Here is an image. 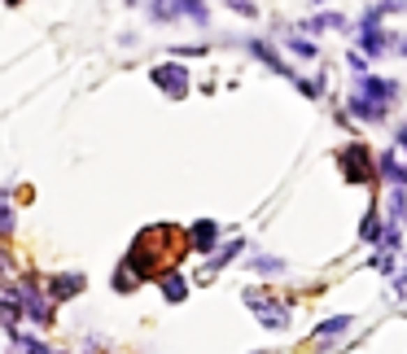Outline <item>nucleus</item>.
Masks as SVG:
<instances>
[{"mask_svg": "<svg viewBox=\"0 0 407 354\" xmlns=\"http://www.w3.org/2000/svg\"><path fill=\"white\" fill-rule=\"evenodd\" d=\"M390 96H394V84H385V79H372V75H364V84H360V92L350 96V109L360 118H381L390 105Z\"/></svg>", "mask_w": 407, "mask_h": 354, "instance_id": "nucleus-1", "label": "nucleus"}, {"mask_svg": "<svg viewBox=\"0 0 407 354\" xmlns=\"http://www.w3.org/2000/svg\"><path fill=\"white\" fill-rule=\"evenodd\" d=\"M246 307H258V319H263L267 328H281V324H285V311L276 307L263 288H250V293H246Z\"/></svg>", "mask_w": 407, "mask_h": 354, "instance_id": "nucleus-2", "label": "nucleus"}, {"mask_svg": "<svg viewBox=\"0 0 407 354\" xmlns=\"http://www.w3.org/2000/svg\"><path fill=\"white\" fill-rule=\"evenodd\" d=\"M154 84H158L162 92H171V96H184V92H188V75H184V66H175V70H171V66H158V70H154Z\"/></svg>", "mask_w": 407, "mask_h": 354, "instance_id": "nucleus-3", "label": "nucleus"}, {"mask_svg": "<svg viewBox=\"0 0 407 354\" xmlns=\"http://www.w3.org/2000/svg\"><path fill=\"white\" fill-rule=\"evenodd\" d=\"M341 162H346V175H350V180H368V153L360 149V144L341 153Z\"/></svg>", "mask_w": 407, "mask_h": 354, "instance_id": "nucleus-4", "label": "nucleus"}, {"mask_svg": "<svg viewBox=\"0 0 407 354\" xmlns=\"http://www.w3.org/2000/svg\"><path fill=\"white\" fill-rule=\"evenodd\" d=\"M188 236H193V240H188L193 249H210V245H215V236H219V228L202 219V223H193V232H188Z\"/></svg>", "mask_w": 407, "mask_h": 354, "instance_id": "nucleus-5", "label": "nucleus"}, {"mask_svg": "<svg viewBox=\"0 0 407 354\" xmlns=\"http://www.w3.org/2000/svg\"><path fill=\"white\" fill-rule=\"evenodd\" d=\"M162 293H167L171 302H180V298L188 293V288H184V280H180V276H175V271H167V280H162Z\"/></svg>", "mask_w": 407, "mask_h": 354, "instance_id": "nucleus-6", "label": "nucleus"}, {"mask_svg": "<svg viewBox=\"0 0 407 354\" xmlns=\"http://www.w3.org/2000/svg\"><path fill=\"white\" fill-rule=\"evenodd\" d=\"M399 144H403V149H407V123H403V132H399Z\"/></svg>", "mask_w": 407, "mask_h": 354, "instance_id": "nucleus-7", "label": "nucleus"}, {"mask_svg": "<svg viewBox=\"0 0 407 354\" xmlns=\"http://www.w3.org/2000/svg\"><path fill=\"white\" fill-rule=\"evenodd\" d=\"M9 5H18V0H9Z\"/></svg>", "mask_w": 407, "mask_h": 354, "instance_id": "nucleus-8", "label": "nucleus"}]
</instances>
